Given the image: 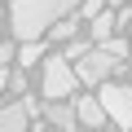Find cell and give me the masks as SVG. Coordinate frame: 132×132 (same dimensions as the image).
<instances>
[{"mask_svg":"<svg viewBox=\"0 0 132 132\" xmlns=\"http://www.w3.org/2000/svg\"><path fill=\"white\" fill-rule=\"evenodd\" d=\"M66 9H75V0H13L9 5L13 40H40L48 31V22L62 18Z\"/></svg>","mask_w":132,"mask_h":132,"instance_id":"6da1fadb","label":"cell"},{"mask_svg":"<svg viewBox=\"0 0 132 132\" xmlns=\"http://www.w3.org/2000/svg\"><path fill=\"white\" fill-rule=\"evenodd\" d=\"M44 101H57V97H71L75 88H79V79H75V66L66 62L62 53H48V62H44Z\"/></svg>","mask_w":132,"mask_h":132,"instance_id":"7a4b0ae2","label":"cell"},{"mask_svg":"<svg viewBox=\"0 0 132 132\" xmlns=\"http://www.w3.org/2000/svg\"><path fill=\"white\" fill-rule=\"evenodd\" d=\"M97 101H101V110H106V119H110V123L132 128V88H128V84H110V79H101Z\"/></svg>","mask_w":132,"mask_h":132,"instance_id":"3957f363","label":"cell"},{"mask_svg":"<svg viewBox=\"0 0 132 132\" xmlns=\"http://www.w3.org/2000/svg\"><path fill=\"white\" fill-rule=\"evenodd\" d=\"M75 62H79V66H75V79H79V84H101V79H110V71L119 66L106 48H84Z\"/></svg>","mask_w":132,"mask_h":132,"instance_id":"277c9868","label":"cell"},{"mask_svg":"<svg viewBox=\"0 0 132 132\" xmlns=\"http://www.w3.org/2000/svg\"><path fill=\"white\" fill-rule=\"evenodd\" d=\"M27 128H31V114H27V106H22V101L0 106V132H27Z\"/></svg>","mask_w":132,"mask_h":132,"instance_id":"5b68a950","label":"cell"},{"mask_svg":"<svg viewBox=\"0 0 132 132\" xmlns=\"http://www.w3.org/2000/svg\"><path fill=\"white\" fill-rule=\"evenodd\" d=\"M75 119H79V123H88V128H101V123H110L97 97H75Z\"/></svg>","mask_w":132,"mask_h":132,"instance_id":"8992f818","label":"cell"},{"mask_svg":"<svg viewBox=\"0 0 132 132\" xmlns=\"http://www.w3.org/2000/svg\"><path fill=\"white\" fill-rule=\"evenodd\" d=\"M44 119L53 123V128H66V132H71L79 119H75V106L71 101H66V97H57V101H48V110H44Z\"/></svg>","mask_w":132,"mask_h":132,"instance_id":"52a82bcc","label":"cell"},{"mask_svg":"<svg viewBox=\"0 0 132 132\" xmlns=\"http://www.w3.org/2000/svg\"><path fill=\"white\" fill-rule=\"evenodd\" d=\"M110 31H114V13H106V9H97V13L88 18V35H93V40H106Z\"/></svg>","mask_w":132,"mask_h":132,"instance_id":"ba28073f","label":"cell"},{"mask_svg":"<svg viewBox=\"0 0 132 132\" xmlns=\"http://www.w3.org/2000/svg\"><path fill=\"white\" fill-rule=\"evenodd\" d=\"M22 48H18V66H35L40 57H44V44L40 40H18Z\"/></svg>","mask_w":132,"mask_h":132,"instance_id":"9c48e42d","label":"cell"},{"mask_svg":"<svg viewBox=\"0 0 132 132\" xmlns=\"http://www.w3.org/2000/svg\"><path fill=\"white\" fill-rule=\"evenodd\" d=\"M97 44H101L114 62H123V57H128V44H123V40H114V35H106V40H97Z\"/></svg>","mask_w":132,"mask_h":132,"instance_id":"30bf717a","label":"cell"},{"mask_svg":"<svg viewBox=\"0 0 132 132\" xmlns=\"http://www.w3.org/2000/svg\"><path fill=\"white\" fill-rule=\"evenodd\" d=\"M101 5H106V0H75V13H79V18H93Z\"/></svg>","mask_w":132,"mask_h":132,"instance_id":"8fae6325","label":"cell"},{"mask_svg":"<svg viewBox=\"0 0 132 132\" xmlns=\"http://www.w3.org/2000/svg\"><path fill=\"white\" fill-rule=\"evenodd\" d=\"M13 62V40H0V66Z\"/></svg>","mask_w":132,"mask_h":132,"instance_id":"7c38bea8","label":"cell"},{"mask_svg":"<svg viewBox=\"0 0 132 132\" xmlns=\"http://www.w3.org/2000/svg\"><path fill=\"white\" fill-rule=\"evenodd\" d=\"M5 84H9V71H5V66H0V93H5Z\"/></svg>","mask_w":132,"mask_h":132,"instance_id":"4fadbf2b","label":"cell"},{"mask_svg":"<svg viewBox=\"0 0 132 132\" xmlns=\"http://www.w3.org/2000/svg\"><path fill=\"white\" fill-rule=\"evenodd\" d=\"M110 5H123V0H110Z\"/></svg>","mask_w":132,"mask_h":132,"instance_id":"5bb4252c","label":"cell"},{"mask_svg":"<svg viewBox=\"0 0 132 132\" xmlns=\"http://www.w3.org/2000/svg\"><path fill=\"white\" fill-rule=\"evenodd\" d=\"M128 5H132V0H128Z\"/></svg>","mask_w":132,"mask_h":132,"instance_id":"9a60e30c","label":"cell"}]
</instances>
